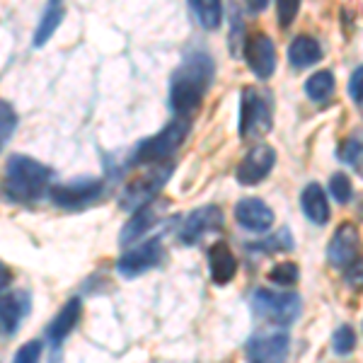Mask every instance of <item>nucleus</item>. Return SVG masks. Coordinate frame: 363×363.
<instances>
[{"instance_id": "1", "label": "nucleus", "mask_w": 363, "mask_h": 363, "mask_svg": "<svg viewBox=\"0 0 363 363\" xmlns=\"http://www.w3.org/2000/svg\"><path fill=\"white\" fill-rule=\"evenodd\" d=\"M211 78H213V61L206 54L186 56V61L182 63L169 83V109L179 119L196 114Z\"/></svg>"}, {"instance_id": "2", "label": "nucleus", "mask_w": 363, "mask_h": 363, "mask_svg": "<svg viewBox=\"0 0 363 363\" xmlns=\"http://www.w3.org/2000/svg\"><path fill=\"white\" fill-rule=\"evenodd\" d=\"M51 179V169L27 155H10L5 167V196L10 201L27 203L44 196Z\"/></svg>"}, {"instance_id": "3", "label": "nucleus", "mask_w": 363, "mask_h": 363, "mask_svg": "<svg viewBox=\"0 0 363 363\" xmlns=\"http://www.w3.org/2000/svg\"><path fill=\"white\" fill-rule=\"evenodd\" d=\"M274 99L262 87H245L240 97V136L259 138L272 131Z\"/></svg>"}, {"instance_id": "4", "label": "nucleus", "mask_w": 363, "mask_h": 363, "mask_svg": "<svg viewBox=\"0 0 363 363\" xmlns=\"http://www.w3.org/2000/svg\"><path fill=\"white\" fill-rule=\"evenodd\" d=\"M186 131H189L186 119L169 121V124L162 128V131H157L155 136L140 140L138 148L133 150V157H131L133 165H145V162H165L167 157L172 155L182 143H184Z\"/></svg>"}, {"instance_id": "5", "label": "nucleus", "mask_w": 363, "mask_h": 363, "mask_svg": "<svg viewBox=\"0 0 363 363\" xmlns=\"http://www.w3.org/2000/svg\"><path fill=\"white\" fill-rule=\"evenodd\" d=\"M252 310L259 318H264L272 325L289 327L301 315V296L298 294H281V291L257 289L252 294Z\"/></svg>"}, {"instance_id": "6", "label": "nucleus", "mask_w": 363, "mask_h": 363, "mask_svg": "<svg viewBox=\"0 0 363 363\" xmlns=\"http://www.w3.org/2000/svg\"><path fill=\"white\" fill-rule=\"evenodd\" d=\"M169 174H172V165L167 162V165H157V167L150 169V172L131 179L124 186V191H121L119 206L124 211H131V213H136L138 208L148 206V203L155 201V196L160 194V189L165 186Z\"/></svg>"}, {"instance_id": "7", "label": "nucleus", "mask_w": 363, "mask_h": 363, "mask_svg": "<svg viewBox=\"0 0 363 363\" xmlns=\"http://www.w3.org/2000/svg\"><path fill=\"white\" fill-rule=\"evenodd\" d=\"M102 194V179L95 177H83V179H73L68 184H54L49 189V199L61 208L75 211L83 208L87 203H92L95 199Z\"/></svg>"}, {"instance_id": "8", "label": "nucleus", "mask_w": 363, "mask_h": 363, "mask_svg": "<svg viewBox=\"0 0 363 363\" xmlns=\"http://www.w3.org/2000/svg\"><path fill=\"white\" fill-rule=\"evenodd\" d=\"M162 257H165V250H162L160 238H150V240H145L143 245H138V247H133L131 252H126L124 257H119L116 272H119V277H124V279H136L140 274L148 272V269L160 264Z\"/></svg>"}, {"instance_id": "9", "label": "nucleus", "mask_w": 363, "mask_h": 363, "mask_svg": "<svg viewBox=\"0 0 363 363\" xmlns=\"http://www.w3.org/2000/svg\"><path fill=\"white\" fill-rule=\"evenodd\" d=\"M223 228V211L213 203L201 208H194L184 220H182L179 228V242L182 245H196L199 240L208 233H216Z\"/></svg>"}, {"instance_id": "10", "label": "nucleus", "mask_w": 363, "mask_h": 363, "mask_svg": "<svg viewBox=\"0 0 363 363\" xmlns=\"http://www.w3.org/2000/svg\"><path fill=\"white\" fill-rule=\"evenodd\" d=\"M245 61L252 73L259 80H267L274 75L277 70V49H274V42L262 32H255L247 37L245 42Z\"/></svg>"}, {"instance_id": "11", "label": "nucleus", "mask_w": 363, "mask_h": 363, "mask_svg": "<svg viewBox=\"0 0 363 363\" xmlns=\"http://www.w3.org/2000/svg\"><path fill=\"white\" fill-rule=\"evenodd\" d=\"M274 162H277V150L267 143H257L247 155L242 157V162L238 165L235 177L240 184L245 186H255L272 172Z\"/></svg>"}, {"instance_id": "12", "label": "nucleus", "mask_w": 363, "mask_h": 363, "mask_svg": "<svg viewBox=\"0 0 363 363\" xmlns=\"http://www.w3.org/2000/svg\"><path fill=\"white\" fill-rule=\"evenodd\" d=\"M359 247H361L359 228L351 225V223H344L330 240L327 259H330V264L335 269H347L351 262L359 259Z\"/></svg>"}, {"instance_id": "13", "label": "nucleus", "mask_w": 363, "mask_h": 363, "mask_svg": "<svg viewBox=\"0 0 363 363\" xmlns=\"http://www.w3.org/2000/svg\"><path fill=\"white\" fill-rule=\"evenodd\" d=\"M247 363H284L289 354V335H257L247 342Z\"/></svg>"}, {"instance_id": "14", "label": "nucleus", "mask_w": 363, "mask_h": 363, "mask_svg": "<svg viewBox=\"0 0 363 363\" xmlns=\"http://www.w3.org/2000/svg\"><path fill=\"white\" fill-rule=\"evenodd\" d=\"M235 220L245 230L267 233L274 225V211L262 199H240L235 203Z\"/></svg>"}, {"instance_id": "15", "label": "nucleus", "mask_w": 363, "mask_h": 363, "mask_svg": "<svg viewBox=\"0 0 363 363\" xmlns=\"http://www.w3.org/2000/svg\"><path fill=\"white\" fill-rule=\"evenodd\" d=\"M32 310V296L27 291H13V294L3 296V306H0V320H3V335L10 337L17 332L22 320Z\"/></svg>"}, {"instance_id": "16", "label": "nucleus", "mask_w": 363, "mask_h": 363, "mask_svg": "<svg viewBox=\"0 0 363 363\" xmlns=\"http://www.w3.org/2000/svg\"><path fill=\"white\" fill-rule=\"evenodd\" d=\"M162 211H165L162 201H150L148 206L138 208L136 213L131 216V220H126V225L121 228L119 242L121 245H128V242H133V240L143 238L145 230H150V228L157 223V218H160Z\"/></svg>"}, {"instance_id": "17", "label": "nucleus", "mask_w": 363, "mask_h": 363, "mask_svg": "<svg viewBox=\"0 0 363 363\" xmlns=\"http://www.w3.org/2000/svg\"><path fill=\"white\" fill-rule=\"evenodd\" d=\"M80 313H83V303H80V298H70L66 306L61 308V313L51 320L49 330H46V337H49V342L54 344V347H61V344L66 342V337L73 332V327L78 325Z\"/></svg>"}, {"instance_id": "18", "label": "nucleus", "mask_w": 363, "mask_h": 363, "mask_svg": "<svg viewBox=\"0 0 363 363\" xmlns=\"http://www.w3.org/2000/svg\"><path fill=\"white\" fill-rule=\"evenodd\" d=\"M208 269H211V279L213 284L218 286H225L235 279V272H238V259L228 245L223 242H216L208 247Z\"/></svg>"}, {"instance_id": "19", "label": "nucleus", "mask_w": 363, "mask_h": 363, "mask_svg": "<svg viewBox=\"0 0 363 363\" xmlns=\"http://www.w3.org/2000/svg\"><path fill=\"white\" fill-rule=\"evenodd\" d=\"M301 206L315 225H325L327 220H330V203H327L325 189H322L320 184H315V182L303 189Z\"/></svg>"}, {"instance_id": "20", "label": "nucleus", "mask_w": 363, "mask_h": 363, "mask_svg": "<svg viewBox=\"0 0 363 363\" xmlns=\"http://www.w3.org/2000/svg\"><path fill=\"white\" fill-rule=\"evenodd\" d=\"M63 17H66L63 0H49L42 20H39L37 32H34V46H37V49H39V46H44L51 37H54V32L58 29V25L63 22Z\"/></svg>"}, {"instance_id": "21", "label": "nucleus", "mask_w": 363, "mask_h": 363, "mask_svg": "<svg viewBox=\"0 0 363 363\" xmlns=\"http://www.w3.org/2000/svg\"><path fill=\"white\" fill-rule=\"evenodd\" d=\"M320 58H322V49L313 37H296L289 46V61L296 68H308L313 63H318Z\"/></svg>"}, {"instance_id": "22", "label": "nucleus", "mask_w": 363, "mask_h": 363, "mask_svg": "<svg viewBox=\"0 0 363 363\" xmlns=\"http://www.w3.org/2000/svg\"><path fill=\"white\" fill-rule=\"evenodd\" d=\"M189 5L201 27L211 29V32L220 27V22H223V3L220 0H189Z\"/></svg>"}, {"instance_id": "23", "label": "nucleus", "mask_w": 363, "mask_h": 363, "mask_svg": "<svg viewBox=\"0 0 363 363\" xmlns=\"http://www.w3.org/2000/svg\"><path fill=\"white\" fill-rule=\"evenodd\" d=\"M306 95L313 99V102H327L332 95H335V75L330 70H318L306 80Z\"/></svg>"}, {"instance_id": "24", "label": "nucleus", "mask_w": 363, "mask_h": 363, "mask_svg": "<svg viewBox=\"0 0 363 363\" xmlns=\"http://www.w3.org/2000/svg\"><path fill=\"white\" fill-rule=\"evenodd\" d=\"M339 157H342L347 165H351L363 177V140H359V138L344 140L342 150H339Z\"/></svg>"}, {"instance_id": "25", "label": "nucleus", "mask_w": 363, "mask_h": 363, "mask_svg": "<svg viewBox=\"0 0 363 363\" xmlns=\"http://www.w3.org/2000/svg\"><path fill=\"white\" fill-rule=\"evenodd\" d=\"M252 250H264V252H281V250H294V235L289 228L274 233L272 238L262 240L259 245H252Z\"/></svg>"}, {"instance_id": "26", "label": "nucleus", "mask_w": 363, "mask_h": 363, "mask_svg": "<svg viewBox=\"0 0 363 363\" xmlns=\"http://www.w3.org/2000/svg\"><path fill=\"white\" fill-rule=\"evenodd\" d=\"M298 277H301V272H298V267L294 262H281V264H277L269 272V279L279 286H294Z\"/></svg>"}, {"instance_id": "27", "label": "nucleus", "mask_w": 363, "mask_h": 363, "mask_svg": "<svg viewBox=\"0 0 363 363\" xmlns=\"http://www.w3.org/2000/svg\"><path fill=\"white\" fill-rule=\"evenodd\" d=\"M332 347H335V351L339 356H347L354 351L356 347V335L354 330H351L349 325H342L339 330L335 332V337H332Z\"/></svg>"}, {"instance_id": "28", "label": "nucleus", "mask_w": 363, "mask_h": 363, "mask_svg": "<svg viewBox=\"0 0 363 363\" xmlns=\"http://www.w3.org/2000/svg\"><path fill=\"white\" fill-rule=\"evenodd\" d=\"M330 191L332 196L337 199L339 203H347L351 196H354V189H351V182L347 174H332V182H330Z\"/></svg>"}, {"instance_id": "29", "label": "nucleus", "mask_w": 363, "mask_h": 363, "mask_svg": "<svg viewBox=\"0 0 363 363\" xmlns=\"http://www.w3.org/2000/svg\"><path fill=\"white\" fill-rule=\"evenodd\" d=\"M301 8V0H277V15L281 27H291Z\"/></svg>"}, {"instance_id": "30", "label": "nucleus", "mask_w": 363, "mask_h": 363, "mask_svg": "<svg viewBox=\"0 0 363 363\" xmlns=\"http://www.w3.org/2000/svg\"><path fill=\"white\" fill-rule=\"evenodd\" d=\"M0 116H3V133H0V140H3V145H5L10 140V136L15 133V124H17L15 109L10 107V102H0Z\"/></svg>"}, {"instance_id": "31", "label": "nucleus", "mask_w": 363, "mask_h": 363, "mask_svg": "<svg viewBox=\"0 0 363 363\" xmlns=\"http://www.w3.org/2000/svg\"><path fill=\"white\" fill-rule=\"evenodd\" d=\"M39 356H42V342H27L25 347L15 354L13 363H39Z\"/></svg>"}, {"instance_id": "32", "label": "nucleus", "mask_w": 363, "mask_h": 363, "mask_svg": "<svg viewBox=\"0 0 363 363\" xmlns=\"http://www.w3.org/2000/svg\"><path fill=\"white\" fill-rule=\"evenodd\" d=\"M344 279H347V284L354 291H363V259H361V257L356 262H351V264L344 269Z\"/></svg>"}, {"instance_id": "33", "label": "nucleus", "mask_w": 363, "mask_h": 363, "mask_svg": "<svg viewBox=\"0 0 363 363\" xmlns=\"http://www.w3.org/2000/svg\"><path fill=\"white\" fill-rule=\"evenodd\" d=\"M349 95L356 104L363 107V66H359L349 78Z\"/></svg>"}, {"instance_id": "34", "label": "nucleus", "mask_w": 363, "mask_h": 363, "mask_svg": "<svg viewBox=\"0 0 363 363\" xmlns=\"http://www.w3.org/2000/svg\"><path fill=\"white\" fill-rule=\"evenodd\" d=\"M267 3H269V0H247L252 13H262V10L267 8Z\"/></svg>"}]
</instances>
